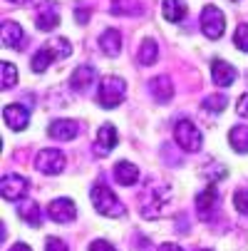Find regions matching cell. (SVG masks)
Listing matches in <instances>:
<instances>
[{
    "label": "cell",
    "mask_w": 248,
    "mask_h": 251,
    "mask_svg": "<svg viewBox=\"0 0 248 251\" xmlns=\"http://www.w3.org/2000/svg\"><path fill=\"white\" fill-rule=\"evenodd\" d=\"M141 10H144L141 0H112L114 15H141Z\"/></svg>",
    "instance_id": "obj_24"
},
{
    "label": "cell",
    "mask_w": 248,
    "mask_h": 251,
    "mask_svg": "<svg viewBox=\"0 0 248 251\" xmlns=\"http://www.w3.org/2000/svg\"><path fill=\"white\" fill-rule=\"evenodd\" d=\"M117 142H119V132L114 125H102L97 129V137H94V154L97 157H107L114 147H117Z\"/></svg>",
    "instance_id": "obj_10"
},
{
    "label": "cell",
    "mask_w": 248,
    "mask_h": 251,
    "mask_svg": "<svg viewBox=\"0 0 248 251\" xmlns=\"http://www.w3.org/2000/svg\"><path fill=\"white\" fill-rule=\"evenodd\" d=\"M18 217H20L25 224H30V226L38 229V226L43 224V209L35 204V201H23V204L18 206Z\"/></svg>",
    "instance_id": "obj_21"
},
{
    "label": "cell",
    "mask_w": 248,
    "mask_h": 251,
    "mask_svg": "<svg viewBox=\"0 0 248 251\" xmlns=\"http://www.w3.org/2000/svg\"><path fill=\"white\" fill-rule=\"evenodd\" d=\"M10 251H32V249H30L27 244H13V246H10Z\"/></svg>",
    "instance_id": "obj_36"
},
{
    "label": "cell",
    "mask_w": 248,
    "mask_h": 251,
    "mask_svg": "<svg viewBox=\"0 0 248 251\" xmlns=\"http://www.w3.org/2000/svg\"><path fill=\"white\" fill-rule=\"evenodd\" d=\"M233 45L243 52H248V23H241L233 32Z\"/></svg>",
    "instance_id": "obj_29"
},
{
    "label": "cell",
    "mask_w": 248,
    "mask_h": 251,
    "mask_svg": "<svg viewBox=\"0 0 248 251\" xmlns=\"http://www.w3.org/2000/svg\"><path fill=\"white\" fill-rule=\"evenodd\" d=\"M228 142H231V147L241 154H248V127L246 125H236L231 127L228 132Z\"/></svg>",
    "instance_id": "obj_23"
},
{
    "label": "cell",
    "mask_w": 248,
    "mask_h": 251,
    "mask_svg": "<svg viewBox=\"0 0 248 251\" xmlns=\"http://www.w3.org/2000/svg\"><path fill=\"white\" fill-rule=\"evenodd\" d=\"M238 115H241V117H248V95H243V97L238 100Z\"/></svg>",
    "instance_id": "obj_34"
},
{
    "label": "cell",
    "mask_w": 248,
    "mask_h": 251,
    "mask_svg": "<svg viewBox=\"0 0 248 251\" xmlns=\"http://www.w3.org/2000/svg\"><path fill=\"white\" fill-rule=\"evenodd\" d=\"M75 20H77V23H87V20H90V8H87V5H85V8L77 5V8H75Z\"/></svg>",
    "instance_id": "obj_33"
},
{
    "label": "cell",
    "mask_w": 248,
    "mask_h": 251,
    "mask_svg": "<svg viewBox=\"0 0 248 251\" xmlns=\"http://www.w3.org/2000/svg\"><path fill=\"white\" fill-rule=\"evenodd\" d=\"M157 251H184L181 246H176V244H161Z\"/></svg>",
    "instance_id": "obj_35"
},
{
    "label": "cell",
    "mask_w": 248,
    "mask_h": 251,
    "mask_svg": "<svg viewBox=\"0 0 248 251\" xmlns=\"http://www.w3.org/2000/svg\"><path fill=\"white\" fill-rule=\"evenodd\" d=\"M226 104H228V97L221 95V92H216V95H206V97L201 100V107H203L206 112H211V115L224 112V110H226Z\"/></svg>",
    "instance_id": "obj_25"
},
{
    "label": "cell",
    "mask_w": 248,
    "mask_h": 251,
    "mask_svg": "<svg viewBox=\"0 0 248 251\" xmlns=\"http://www.w3.org/2000/svg\"><path fill=\"white\" fill-rule=\"evenodd\" d=\"M174 139L184 152H199L203 145V137L191 120H179L174 125Z\"/></svg>",
    "instance_id": "obj_4"
},
{
    "label": "cell",
    "mask_w": 248,
    "mask_h": 251,
    "mask_svg": "<svg viewBox=\"0 0 248 251\" xmlns=\"http://www.w3.org/2000/svg\"><path fill=\"white\" fill-rule=\"evenodd\" d=\"M149 95H152L157 102H161V104L171 102V97H174V82H171V77H169V75H157V77H152V80H149Z\"/></svg>",
    "instance_id": "obj_16"
},
{
    "label": "cell",
    "mask_w": 248,
    "mask_h": 251,
    "mask_svg": "<svg viewBox=\"0 0 248 251\" xmlns=\"http://www.w3.org/2000/svg\"><path fill=\"white\" fill-rule=\"evenodd\" d=\"M186 13H189L186 0H164V3H161V15H164L169 23H181V20H186Z\"/></svg>",
    "instance_id": "obj_20"
},
{
    "label": "cell",
    "mask_w": 248,
    "mask_h": 251,
    "mask_svg": "<svg viewBox=\"0 0 248 251\" xmlns=\"http://www.w3.org/2000/svg\"><path fill=\"white\" fill-rule=\"evenodd\" d=\"M27 189H30V182L23 176V174H5L3 179H0V194H3V199H8V201H18V199H23L25 194H27Z\"/></svg>",
    "instance_id": "obj_8"
},
{
    "label": "cell",
    "mask_w": 248,
    "mask_h": 251,
    "mask_svg": "<svg viewBox=\"0 0 248 251\" xmlns=\"http://www.w3.org/2000/svg\"><path fill=\"white\" fill-rule=\"evenodd\" d=\"M45 251H69V249H67V244H65L62 239L50 236V239L45 241Z\"/></svg>",
    "instance_id": "obj_31"
},
{
    "label": "cell",
    "mask_w": 248,
    "mask_h": 251,
    "mask_svg": "<svg viewBox=\"0 0 248 251\" xmlns=\"http://www.w3.org/2000/svg\"><path fill=\"white\" fill-rule=\"evenodd\" d=\"M0 38H3V45L10 50H23L27 45V35H25L23 25L15 20H5L0 25Z\"/></svg>",
    "instance_id": "obj_11"
},
{
    "label": "cell",
    "mask_w": 248,
    "mask_h": 251,
    "mask_svg": "<svg viewBox=\"0 0 248 251\" xmlns=\"http://www.w3.org/2000/svg\"><path fill=\"white\" fill-rule=\"evenodd\" d=\"M199 251H214V249H199Z\"/></svg>",
    "instance_id": "obj_38"
},
{
    "label": "cell",
    "mask_w": 248,
    "mask_h": 251,
    "mask_svg": "<svg viewBox=\"0 0 248 251\" xmlns=\"http://www.w3.org/2000/svg\"><path fill=\"white\" fill-rule=\"evenodd\" d=\"M233 206L241 217H248V189H236L233 194Z\"/></svg>",
    "instance_id": "obj_30"
},
{
    "label": "cell",
    "mask_w": 248,
    "mask_h": 251,
    "mask_svg": "<svg viewBox=\"0 0 248 251\" xmlns=\"http://www.w3.org/2000/svg\"><path fill=\"white\" fill-rule=\"evenodd\" d=\"M238 73H236V67L228 65L226 60H214L211 62V80H214L216 87H231L236 82Z\"/></svg>",
    "instance_id": "obj_15"
},
{
    "label": "cell",
    "mask_w": 248,
    "mask_h": 251,
    "mask_svg": "<svg viewBox=\"0 0 248 251\" xmlns=\"http://www.w3.org/2000/svg\"><path fill=\"white\" fill-rule=\"evenodd\" d=\"M15 85H18V67L13 62H3L0 65V87L13 90Z\"/></svg>",
    "instance_id": "obj_28"
},
{
    "label": "cell",
    "mask_w": 248,
    "mask_h": 251,
    "mask_svg": "<svg viewBox=\"0 0 248 251\" xmlns=\"http://www.w3.org/2000/svg\"><path fill=\"white\" fill-rule=\"evenodd\" d=\"M171 201V189L166 182H159V179H152L147 182L144 192L139 194V214L144 219H159L161 214L166 211Z\"/></svg>",
    "instance_id": "obj_1"
},
{
    "label": "cell",
    "mask_w": 248,
    "mask_h": 251,
    "mask_svg": "<svg viewBox=\"0 0 248 251\" xmlns=\"http://www.w3.org/2000/svg\"><path fill=\"white\" fill-rule=\"evenodd\" d=\"M122 43H124V40H122V32L114 30V27L104 30V32L99 35V48H102L104 55H110V57H114V55L122 52Z\"/></svg>",
    "instance_id": "obj_19"
},
{
    "label": "cell",
    "mask_w": 248,
    "mask_h": 251,
    "mask_svg": "<svg viewBox=\"0 0 248 251\" xmlns=\"http://www.w3.org/2000/svg\"><path fill=\"white\" fill-rule=\"evenodd\" d=\"M65 164H67L65 154H62L60 150H52V147H50V150H40L38 157H35V169L43 172V174H47V176L60 174V172L65 169Z\"/></svg>",
    "instance_id": "obj_7"
},
{
    "label": "cell",
    "mask_w": 248,
    "mask_h": 251,
    "mask_svg": "<svg viewBox=\"0 0 248 251\" xmlns=\"http://www.w3.org/2000/svg\"><path fill=\"white\" fill-rule=\"evenodd\" d=\"M3 120H5L8 129H13V132H23V129L30 125V112H27V107L13 102V104H8L5 110H3Z\"/></svg>",
    "instance_id": "obj_14"
},
{
    "label": "cell",
    "mask_w": 248,
    "mask_h": 251,
    "mask_svg": "<svg viewBox=\"0 0 248 251\" xmlns=\"http://www.w3.org/2000/svg\"><path fill=\"white\" fill-rule=\"evenodd\" d=\"M47 134L55 142H72L80 134V122L77 120H65V117L62 120H55V122H50Z\"/></svg>",
    "instance_id": "obj_12"
},
{
    "label": "cell",
    "mask_w": 248,
    "mask_h": 251,
    "mask_svg": "<svg viewBox=\"0 0 248 251\" xmlns=\"http://www.w3.org/2000/svg\"><path fill=\"white\" fill-rule=\"evenodd\" d=\"M136 57H139V62L141 65H154L157 60H159V45H157V40L154 38H144L139 43V50H136Z\"/></svg>",
    "instance_id": "obj_22"
},
{
    "label": "cell",
    "mask_w": 248,
    "mask_h": 251,
    "mask_svg": "<svg viewBox=\"0 0 248 251\" xmlns=\"http://www.w3.org/2000/svg\"><path fill=\"white\" fill-rule=\"evenodd\" d=\"M127 97V82L117 75H107L102 77L97 85V104L104 107V110H114L119 107Z\"/></svg>",
    "instance_id": "obj_3"
},
{
    "label": "cell",
    "mask_w": 248,
    "mask_h": 251,
    "mask_svg": "<svg viewBox=\"0 0 248 251\" xmlns=\"http://www.w3.org/2000/svg\"><path fill=\"white\" fill-rule=\"evenodd\" d=\"M219 206H221V194L216 192L214 184L203 189L201 194H196V214L201 222H214V217L219 214Z\"/></svg>",
    "instance_id": "obj_6"
},
{
    "label": "cell",
    "mask_w": 248,
    "mask_h": 251,
    "mask_svg": "<svg viewBox=\"0 0 248 251\" xmlns=\"http://www.w3.org/2000/svg\"><path fill=\"white\" fill-rule=\"evenodd\" d=\"M47 217L55 222V224H69L77 219V206L72 199L67 197H60V199H52L47 204Z\"/></svg>",
    "instance_id": "obj_9"
},
{
    "label": "cell",
    "mask_w": 248,
    "mask_h": 251,
    "mask_svg": "<svg viewBox=\"0 0 248 251\" xmlns=\"http://www.w3.org/2000/svg\"><path fill=\"white\" fill-rule=\"evenodd\" d=\"M35 25H38L43 32H52L60 25V13H57V5L52 3V0H43L40 3L38 15H35Z\"/></svg>",
    "instance_id": "obj_13"
},
{
    "label": "cell",
    "mask_w": 248,
    "mask_h": 251,
    "mask_svg": "<svg viewBox=\"0 0 248 251\" xmlns=\"http://www.w3.org/2000/svg\"><path fill=\"white\" fill-rule=\"evenodd\" d=\"M45 48L52 52V57H55V60H67L69 55H72V45H69V40H67V38H52Z\"/></svg>",
    "instance_id": "obj_26"
},
{
    "label": "cell",
    "mask_w": 248,
    "mask_h": 251,
    "mask_svg": "<svg viewBox=\"0 0 248 251\" xmlns=\"http://www.w3.org/2000/svg\"><path fill=\"white\" fill-rule=\"evenodd\" d=\"M52 62H55L52 52H50L47 48H40L38 52L32 55V60H30V67H32V73H45V70H47Z\"/></svg>",
    "instance_id": "obj_27"
},
{
    "label": "cell",
    "mask_w": 248,
    "mask_h": 251,
    "mask_svg": "<svg viewBox=\"0 0 248 251\" xmlns=\"http://www.w3.org/2000/svg\"><path fill=\"white\" fill-rule=\"evenodd\" d=\"M90 199H92L94 209L102 214V217L119 219V217H124V214H127V209H124L122 199L110 189V184H107V182H97V184L90 189Z\"/></svg>",
    "instance_id": "obj_2"
},
{
    "label": "cell",
    "mask_w": 248,
    "mask_h": 251,
    "mask_svg": "<svg viewBox=\"0 0 248 251\" xmlns=\"http://www.w3.org/2000/svg\"><path fill=\"white\" fill-rule=\"evenodd\" d=\"M112 176H114V182L122 184V187H134L139 182V167L132 164V162H117L114 169H112Z\"/></svg>",
    "instance_id": "obj_17"
},
{
    "label": "cell",
    "mask_w": 248,
    "mask_h": 251,
    "mask_svg": "<svg viewBox=\"0 0 248 251\" xmlns=\"http://www.w3.org/2000/svg\"><path fill=\"white\" fill-rule=\"evenodd\" d=\"M199 25H201V32L206 35L208 40H219L224 35V30H226V18H224V13L216 5H206L201 10Z\"/></svg>",
    "instance_id": "obj_5"
},
{
    "label": "cell",
    "mask_w": 248,
    "mask_h": 251,
    "mask_svg": "<svg viewBox=\"0 0 248 251\" xmlns=\"http://www.w3.org/2000/svg\"><path fill=\"white\" fill-rule=\"evenodd\" d=\"M8 3H13V5H27L30 0H8Z\"/></svg>",
    "instance_id": "obj_37"
},
{
    "label": "cell",
    "mask_w": 248,
    "mask_h": 251,
    "mask_svg": "<svg viewBox=\"0 0 248 251\" xmlns=\"http://www.w3.org/2000/svg\"><path fill=\"white\" fill-rule=\"evenodd\" d=\"M87 251H114V246H112L110 241H104V239H94V241L87 246Z\"/></svg>",
    "instance_id": "obj_32"
},
{
    "label": "cell",
    "mask_w": 248,
    "mask_h": 251,
    "mask_svg": "<svg viewBox=\"0 0 248 251\" xmlns=\"http://www.w3.org/2000/svg\"><path fill=\"white\" fill-rule=\"evenodd\" d=\"M94 80H97L94 67H90V65H80L75 73H72V77H69V87H72L75 92H85V90L92 87Z\"/></svg>",
    "instance_id": "obj_18"
}]
</instances>
